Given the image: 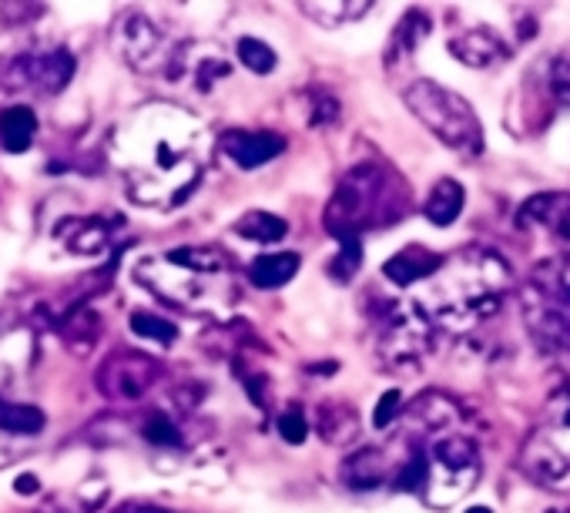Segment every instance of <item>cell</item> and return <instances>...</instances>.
<instances>
[{"label":"cell","instance_id":"cell-1","mask_svg":"<svg viewBox=\"0 0 570 513\" xmlns=\"http://www.w3.org/2000/svg\"><path fill=\"white\" fill-rule=\"evenodd\" d=\"M510 289L513 273L503 255L487 245H466L446 255L440 273L423 283L416 306L436 333L466 336L500 313Z\"/></svg>","mask_w":570,"mask_h":513},{"label":"cell","instance_id":"cell-2","mask_svg":"<svg viewBox=\"0 0 570 513\" xmlns=\"http://www.w3.org/2000/svg\"><path fill=\"white\" fill-rule=\"evenodd\" d=\"M413 191L400 178V171L386 161H363L343 175L333 201L326 205L323 225L333 238L360 235L370 228H386L410 211Z\"/></svg>","mask_w":570,"mask_h":513},{"label":"cell","instance_id":"cell-3","mask_svg":"<svg viewBox=\"0 0 570 513\" xmlns=\"http://www.w3.org/2000/svg\"><path fill=\"white\" fill-rule=\"evenodd\" d=\"M520 309L543 349L570 353V255L540 263L520 286Z\"/></svg>","mask_w":570,"mask_h":513},{"label":"cell","instance_id":"cell-4","mask_svg":"<svg viewBox=\"0 0 570 513\" xmlns=\"http://www.w3.org/2000/svg\"><path fill=\"white\" fill-rule=\"evenodd\" d=\"M406 108L426 125V131H433L456 155H463V158H480L483 155L480 118L466 105V98H460L456 91L420 78V81H413L406 88Z\"/></svg>","mask_w":570,"mask_h":513},{"label":"cell","instance_id":"cell-5","mask_svg":"<svg viewBox=\"0 0 570 513\" xmlns=\"http://www.w3.org/2000/svg\"><path fill=\"white\" fill-rule=\"evenodd\" d=\"M520 470L550 490L570 486V389L557 393L520 450Z\"/></svg>","mask_w":570,"mask_h":513},{"label":"cell","instance_id":"cell-6","mask_svg":"<svg viewBox=\"0 0 570 513\" xmlns=\"http://www.w3.org/2000/svg\"><path fill=\"white\" fill-rule=\"evenodd\" d=\"M426 453V483L423 500L436 510H446L470 496V490L480 483L483 460L476 443L466 433H446L430 443H423Z\"/></svg>","mask_w":570,"mask_h":513},{"label":"cell","instance_id":"cell-7","mask_svg":"<svg viewBox=\"0 0 570 513\" xmlns=\"http://www.w3.org/2000/svg\"><path fill=\"white\" fill-rule=\"evenodd\" d=\"M436 329L416 306L390 303L376 313V356L390 373H420L426 356L433 353Z\"/></svg>","mask_w":570,"mask_h":513},{"label":"cell","instance_id":"cell-8","mask_svg":"<svg viewBox=\"0 0 570 513\" xmlns=\"http://www.w3.org/2000/svg\"><path fill=\"white\" fill-rule=\"evenodd\" d=\"M161 376V366L141 353H115L101 369H98V386L108 399H141L155 379Z\"/></svg>","mask_w":570,"mask_h":513},{"label":"cell","instance_id":"cell-9","mask_svg":"<svg viewBox=\"0 0 570 513\" xmlns=\"http://www.w3.org/2000/svg\"><path fill=\"white\" fill-rule=\"evenodd\" d=\"M75 68H78V61L65 48L45 51V55H24V58L14 61V81L11 85L35 88V91H45V95H58V91H65L71 85Z\"/></svg>","mask_w":570,"mask_h":513},{"label":"cell","instance_id":"cell-10","mask_svg":"<svg viewBox=\"0 0 570 513\" xmlns=\"http://www.w3.org/2000/svg\"><path fill=\"white\" fill-rule=\"evenodd\" d=\"M118 45L121 55L128 58L131 68L138 71H158L168 65V48H165V34L141 14H128L118 24Z\"/></svg>","mask_w":570,"mask_h":513},{"label":"cell","instance_id":"cell-11","mask_svg":"<svg viewBox=\"0 0 570 513\" xmlns=\"http://www.w3.org/2000/svg\"><path fill=\"white\" fill-rule=\"evenodd\" d=\"M218 148L225 158H232L238 168L252 171L268 161H275L285 151V138L275 131H245V128H228L218 135Z\"/></svg>","mask_w":570,"mask_h":513},{"label":"cell","instance_id":"cell-12","mask_svg":"<svg viewBox=\"0 0 570 513\" xmlns=\"http://www.w3.org/2000/svg\"><path fill=\"white\" fill-rule=\"evenodd\" d=\"M517 221L533 225L553 241L570 245V191H543V195L527 198Z\"/></svg>","mask_w":570,"mask_h":513},{"label":"cell","instance_id":"cell-13","mask_svg":"<svg viewBox=\"0 0 570 513\" xmlns=\"http://www.w3.org/2000/svg\"><path fill=\"white\" fill-rule=\"evenodd\" d=\"M400 463H403V456L393 460L390 446H363V450H356L353 456L343 460V470L340 473H343V483L346 486H353V490H373V486L393 480L396 470H400Z\"/></svg>","mask_w":570,"mask_h":513},{"label":"cell","instance_id":"cell-14","mask_svg":"<svg viewBox=\"0 0 570 513\" xmlns=\"http://www.w3.org/2000/svg\"><path fill=\"white\" fill-rule=\"evenodd\" d=\"M443 259H446V255L430 251L426 245H406V248H400V251L393 255V259L383 266V276H386L393 286H400V289L423 286V283H430V279L440 273Z\"/></svg>","mask_w":570,"mask_h":513},{"label":"cell","instance_id":"cell-15","mask_svg":"<svg viewBox=\"0 0 570 513\" xmlns=\"http://www.w3.org/2000/svg\"><path fill=\"white\" fill-rule=\"evenodd\" d=\"M450 55L466 65V68H476V71H487V68H497L500 61L510 58V48L507 41L490 31V28H473V31H463L460 38L450 41Z\"/></svg>","mask_w":570,"mask_h":513},{"label":"cell","instance_id":"cell-16","mask_svg":"<svg viewBox=\"0 0 570 513\" xmlns=\"http://www.w3.org/2000/svg\"><path fill=\"white\" fill-rule=\"evenodd\" d=\"M303 259L296 251H272V255H258V259L248 263V283L255 289H282V286H289L299 273Z\"/></svg>","mask_w":570,"mask_h":513},{"label":"cell","instance_id":"cell-17","mask_svg":"<svg viewBox=\"0 0 570 513\" xmlns=\"http://www.w3.org/2000/svg\"><path fill=\"white\" fill-rule=\"evenodd\" d=\"M430 31H433V21H430L423 11H410V14H403V21L396 24L393 38H390L386 65H390V68H396V65L410 61V58L420 51V45L430 38Z\"/></svg>","mask_w":570,"mask_h":513},{"label":"cell","instance_id":"cell-18","mask_svg":"<svg viewBox=\"0 0 570 513\" xmlns=\"http://www.w3.org/2000/svg\"><path fill=\"white\" fill-rule=\"evenodd\" d=\"M35 135H38V115L28 105H11L0 111V145H4L11 155L28 151Z\"/></svg>","mask_w":570,"mask_h":513},{"label":"cell","instance_id":"cell-19","mask_svg":"<svg viewBox=\"0 0 570 513\" xmlns=\"http://www.w3.org/2000/svg\"><path fill=\"white\" fill-rule=\"evenodd\" d=\"M463 201H466L463 185L453 181V178H440V181L430 188V198H426V205H423V215H426L433 225L446 228V225H453V221L463 215Z\"/></svg>","mask_w":570,"mask_h":513},{"label":"cell","instance_id":"cell-20","mask_svg":"<svg viewBox=\"0 0 570 513\" xmlns=\"http://www.w3.org/2000/svg\"><path fill=\"white\" fill-rule=\"evenodd\" d=\"M316 426H320V436H323L326 443L343 446V443H350V440L360 433V416H356V410H353L350 403L333 399V403H323V406H320Z\"/></svg>","mask_w":570,"mask_h":513},{"label":"cell","instance_id":"cell-21","mask_svg":"<svg viewBox=\"0 0 570 513\" xmlns=\"http://www.w3.org/2000/svg\"><path fill=\"white\" fill-rule=\"evenodd\" d=\"M232 231H235L238 238H245V241L272 245V241H282L285 235H289V221L278 218V215H272V211L255 208V211H245V215L232 225Z\"/></svg>","mask_w":570,"mask_h":513},{"label":"cell","instance_id":"cell-22","mask_svg":"<svg viewBox=\"0 0 570 513\" xmlns=\"http://www.w3.org/2000/svg\"><path fill=\"white\" fill-rule=\"evenodd\" d=\"M45 426H48L45 410L28 406V403H11V399L0 396V430H4V433L38 436V433H45Z\"/></svg>","mask_w":570,"mask_h":513},{"label":"cell","instance_id":"cell-23","mask_svg":"<svg viewBox=\"0 0 570 513\" xmlns=\"http://www.w3.org/2000/svg\"><path fill=\"white\" fill-rule=\"evenodd\" d=\"M373 4H366V0H360V4H350V0H326V4H313V0H306L303 4V14H309L316 24L323 28H336L343 21H356L370 11Z\"/></svg>","mask_w":570,"mask_h":513},{"label":"cell","instance_id":"cell-24","mask_svg":"<svg viewBox=\"0 0 570 513\" xmlns=\"http://www.w3.org/2000/svg\"><path fill=\"white\" fill-rule=\"evenodd\" d=\"M336 241H340V251H336V259L330 263V276L346 286V283H353V276L363 266V238L360 235H343Z\"/></svg>","mask_w":570,"mask_h":513},{"label":"cell","instance_id":"cell-25","mask_svg":"<svg viewBox=\"0 0 570 513\" xmlns=\"http://www.w3.org/2000/svg\"><path fill=\"white\" fill-rule=\"evenodd\" d=\"M131 333L141 339L161 343V346H171L178 339V326L165 316H155V313H131Z\"/></svg>","mask_w":570,"mask_h":513},{"label":"cell","instance_id":"cell-26","mask_svg":"<svg viewBox=\"0 0 570 513\" xmlns=\"http://www.w3.org/2000/svg\"><path fill=\"white\" fill-rule=\"evenodd\" d=\"M238 61L252 71V75H272V68L278 65L275 51L258 41V38H242L238 41Z\"/></svg>","mask_w":570,"mask_h":513},{"label":"cell","instance_id":"cell-27","mask_svg":"<svg viewBox=\"0 0 570 513\" xmlns=\"http://www.w3.org/2000/svg\"><path fill=\"white\" fill-rule=\"evenodd\" d=\"M141 433H145V440L151 443V446H181V430H178V423L171 420V416H165V413H151L148 420H145V426H141Z\"/></svg>","mask_w":570,"mask_h":513},{"label":"cell","instance_id":"cell-28","mask_svg":"<svg viewBox=\"0 0 570 513\" xmlns=\"http://www.w3.org/2000/svg\"><path fill=\"white\" fill-rule=\"evenodd\" d=\"M275 430H278V436H282L285 443H293V446L306 443V436H309L306 413H303L299 406H289L285 413H278V420H275Z\"/></svg>","mask_w":570,"mask_h":513},{"label":"cell","instance_id":"cell-29","mask_svg":"<svg viewBox=\"0 0 570 513\" xmlns=\"http://www.w3.org/2000/svg\"><path fill=\"white\" fill-rule=\"evenodd\" d=\"M78 225H81V235H71V238H68V245H71L75 251L95 255V251H101V248L108 245V228H105L101 221L88 218V221H78Z\"/></svg>","mask_w":570,"mask_h":513},{"label":"cell","instance_id":"cell-30","mask_svg":"<svg viewBox=\"0 0 570 513\" xmlns=\"http://www.w3.org/2000/svg\"><path fill=\"white\" fill-rule=\"evenodd\" d=\"M550 91L563 108H570V51L553 58V65H550Z\"/></svg>","mask_w":570,"mask_h":513},{"label":"cell","instance_id":"cell-31","mask_svg":"<svg viewBox=\"0 0 570 513\" xmlns=\"http://www.w3.org/2000/svg\"><path fill=\"white\" fill-rule=\"evenodd\" d=\"M400 413H403V393L400 389H390V393H383V399H380V406L373 413V426L376 430H386V426L396 423Z\"/></svg>","mask_w":570,"mask_h":513},{"label":"cell","instance_id":"cell-32","mask_svg":"<svg viewBox=\"0 0 570 513\" xmlns=\"http://www.w3.org/2000/svg\"><path fill=\"white\" fill-rule=\"evenodd\" d=\"M14 486H18V493H35V490H38V480H35L31 473H24Z\"/></svg>","mask_w":570,"mask_h":513},{"label":"cell","instance_id":"cell-33","mask_svg":"<svg viewBox=\"0 0 570 513\" xmlns=\"http://www.w3.org/2000/svg\"><path fill=\"white\" fill-rule=\"evenodd\" d=\"M553 513H570V510H553Z\"/></svg>","mask_w":570,"mask_h":513}]
</instances>
